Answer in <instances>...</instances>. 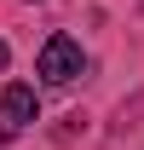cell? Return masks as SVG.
I'll use <instances>...</instances> for the list:
<instances>
[{
    "mask_svg": "<svg viewBox=\"0 0 144 150\" xmlns=\"http://www.w3.org/2000/svg\"><path fill=\"white\" fill-rule=\"evenodd\" d=\"M35 121H40V98H35V87H29V81H12V87L0 93V133L12 139V133L35 127Z\"/></svg>",
    "mask_w": 144,
    "mask_h": 150,
    "instance_id": "7a4b0ae2",
    "label": "cell"
},
{
    "mask_svg": "<svg viewBox=\"0 0 144 150\" xmlns=\"http://www.w3.org/2000/svg\"><path fill=\"white\" fill-rule=\"evenodd\" d=\"M81 69H87V58H81V40L75 35H52L46 46H40V58H35V75L46 81V87H69Z\"/></svg>",
    "mask_w": 144,
    "mask_h": 150,
    "instance_id": "6da1fadb",
    "label": "cell"
},
{
    "mask_svg": "<svg viewBox=\"0 0 144 150\" xmlns=\"http://www.w3.org/2000/svg\"><path fill=\"white\" fill-rule=\"evenodd\" d=\"M6 64H12V52H6V40H0V69H6Z\"/></svg>",
    "mask_w": 144,
    "mask_h": 150,
    "instance_id": "3957f363",
    "label": "cell"
}]
</instances>
